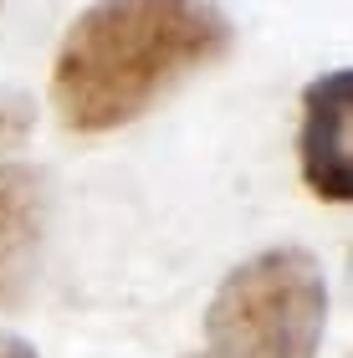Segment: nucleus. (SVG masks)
Listing matches in <instances>:
<instances>
[{
  "label": "nucleus",
  "mask_w": 353,
  "mask_h": 358,
  "mask_svg": "<svg viewBox=\"0 0 353 358\" xmlns=\"http://www.w3.org/2000/svg\"><path fill=\"white\" fill-rule=\"evenodd\" d=\"M231 46L236 26L215 0H92L57 46L52 113L72 134H113Z\"/></svg>",
  "instance_id": "nucleus-1"
},
{
  "label": "nucleus",
  "mask_w": 353,
  "mask_h": 358,
  "mask_svg": "<svg viewBox=\"0 0 353 358\" xmlns=\"http://www.w3.org/2000/svg\"><path fill=\"white\" fill-rule=\"evenodd\" d=\"M328 271L302 246H266L226 271L205 307V358H317Z\"/></svg>",
  "instance_id": "nucleus-2"
},
{
  "label": "nucleus",
  "mask_w": 353,
  "mask_h": 358,
  "mask_svg": "<svg viewBox=\"0 0 353 358\" xmlns=\"http://www.w3.org/2000/svg\"><path fill=\"white\" fill-rule=\"evenodd\" d=\"M348 118H353V72L333 67L302 87V123H297V169L317 200L348 205L353 200V154H348Z\"/></svg>",
  "instance_id": "nucleus-3"
},
{
  "label": "nucleus",
  "mask_w": 353,
  "mask_h": 358,
  "mask_svg": "<svg viewBox=\"0 0 353 358\" xmlns=\"http://www.w3.org/2000/svg\"><path fill=\"white\" fill-rule=\"evenodd\" d=\"M46 225V189L41 174L26 164H0V313L31 292Z\"/></svg>",
  "instance_id": "nucleus-4"
},
{
  "label": "nucleus",
  "mask_w": 353,
  "mask_h": 358,
  "mask_svg": "<svg viewBox=\"0 0 353 358\" xmlns=\"http://www.w3.org/2000/svg\"><path fill=\"white\" fill-rule=\"evenodd\" d=\"M26 128H31V108L21 103V97H6V103H0V138L15 143Z\"/></svg>",
  "instance_id": "nucleus-5"
},
{
  "label": "nucleus",
  "mask_w": 353,
  "mask_h": 358,
  "mask_svg": "<svg viewBox=\"0 0 353 358\" xmlns=\"http://www.w3.org/2000/svg\"><path fill=\"white\" fill-rule=\"evenodd\" d=\"M0 358H36V343H26L21 333H0Z\"/></svg>",
  "instance_id": "nucleus-6"
}]
</instances>
